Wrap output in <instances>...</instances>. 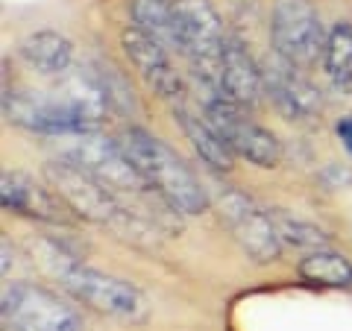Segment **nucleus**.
Listing matches in <instances>:
<instances>
[{
    "instance_id": "f257e3e1",
    "label": "nucleus",
    "mask_w": 352,
    "mask_h": 331,
    "mask_svg": "<svg viewBox=\"0 0 352 331\" xmlns=\"http://www.w3.org/2000/svg\"><path fill=\"white\" fill-rule=\"evenodd\" d=\"M32 252H36V261L62 284V290L74 302L118 319H144L147 302L135 284L76 261L56 240H38V244L32 240Z\"/></svg>"
},
{
    "instance_id": "f03ea898",
    "label": "nucleus",
    "mask_w": 352,
    "mask_h": 331,
    "mask_svg": "<svg viewBox=\"0 0 352 331\" xmlns=\"http://www.w3.org/2000/svg\"><path fill=\"white\" fill-rule=\"evenodd\" d=\"M120 147L126 150V156L144 176V182L159 200L168 203V208L179 214H203L212 205V196L197 179V173L185 164L176 150H170L162 138L150 135L141 126H129L120 132Z\"/></svg>"
},
{
    "instance_id": "7ed1b4c3",
    "label": "nucleus",
    "mask_w": 352,
    "mask_h": 331,
    "mask_svg": "<svg viewBox=\"0 0 352 331\" xmlns=\"http://www.w3.org/2000/svg\"><path fill=\"white\" fill-rule=\"evenodd\" d=\"M44 179L53 187V194L68 205V212L74 217L94 226H106L118 231L120 238L147 235V226L120 203V196L115 191H109L103 182H97L91 173H85L80 164L59 156L44 164Z\"/></svg>"
},
{
    "instance_id": "20e7f679",
    "label": "nucleus",
    "mask_w": 352,
    "mask_h": 331,
    "mask_svg": "<svg viewBox=\"0 0 352 331\" xmlns=\"http://www.w3.org/2000/svg\"><path fill=\"white\" fill-rule=\"evenodd\" d=\"M203 109H206V120L214 126V132L226 141V147L235 156L247 159L256 168H276L282 161V144L270 129H264L256 124L252 117H247V109L238 106L235 100L220 91V88L206 85V97H203Z\"/></svg>"
},
{
    "instance_id": "39448f33",
    "label": "nucleus",
    "mask_w": 352,
    "mask_h": 331,
    "mask_svg": "<svg viewBox=\"0 0 352 331\" xmlns=\"http://www.w3.org/2000/svg\"><path fill=\"white\" fill-rule=\"evenodd\" d=\"M3 331H82L80 311L32 282H6L0 296Z\"/></svg>"
},
{
    "instance_id": "423d86ee",
    "label": "nucleus",
    "mask_w": 352,
    "mask_h": 331,
    "mask_svg": "<svg viewBox=\"0 0 352 331\" xmlns=\"http://www.w3.org/2000/svg\"><path fill=\"white\" fill-rule=\"evenodd\" d=\"M173 18L179 53L188 56L191 68L206 85L220 88V53L226 32L212 0H173Z\"/></svg>"
},
{
    "instance_id": "0eeeda50",
    "label": "nucleus",
    "mask_w": 352,
    "mask_h": 331,
    "mask_svg": "<svg viewBox=\"0 0 352 331\" xmlns=\"http://www.w3.org/2000/svg\"><path fill=\"white\" fill-rule=\"evenodd\" d=\"M329 32L311 0H273L270 9V41L276 56L294 68H311L323 62Z\"/></svg>"
},
{
    "instance_id": "6e6552de",
    "label": "nucleus",
    "mask_w": 352,
    "mask_h": 331,
    "mask_svg": "<svg viewBox=\"0 0 352 331\" xmlns=\"http://www.w3.org/2000/svg\"><path fill=\"white\" fill-rule=\"evenodd\" d=\"M217 208L226 229L256 264H273L282 258V238L270 208L258 205L238 187H220Z\"/></svg>"
},
{
    "instance_id": "1a4fd4ad",
    "label": "nucleus",
    "mask_w": 352,
    "mask_h": 331,
    "mask_svg": "<svg viewBox=\"0 0 352 331\" xmlns=\"http://www.w3.org/2000/svg\"><path fill=\"white\" fill-rule=\"evenodd\" d=\"M74 144L62 150V159L80 164L85 173H91L97 182H103L109 191L118 196L124 194H144L150 191L144 176L120 147V141L106 138L100 132H85V135H71Z\"/></svg>"
},
{
    "instance_id": "9d476101",
    "label": "nucleus",
    "mask_w": 352,
    "mask_h": 331,
    "mask_svg": "<svg viewBox=\"0 0 352 331\" xmlns=\"http://www.w3.org/2000/svg\"><path fill=\"white\" fill-rule=\"evenodd\" d=\"M3 117L9 124L32 132V135H50V138H71L97 132L91 120H85L80 112L59 100V97H38L27 91H9L3 88Z\"/></svg>"
},
{
    "instance_id": "9b49d317",
    "label": "nucleus",
    "mask_w": 352,
    "mask_h": 331,
    "mask_svg": "<svg viewBox=\"0 0 352 331\" xmlns=\"http://www.w3.org/2000/svg\"><path fill=\"white\" fill-rule=\"evenodd\" d=\"M120 47H124L129 65L141 76V82L156 97L168 100L173 106L185 103V82L176 73L173 62L168 56V50L162 47L156 38H150L147 32H141L138 27H126L120 32Z\"/></svg>"
},
{
    "instance_id": "f8f14e48",
    "label": "nucleus",
    "mask_w": 352,
    "mask_h": 331,
    "mask_svg": "<svg viewBox=\"0 0 352 331\" xmlns=\"http://www.w3.org/2000/svg\"><path fill=\"white\" fill-rule=\"evenodd\" d=\"M0 203L3 212L18 214V217H30L38 223H50V226H65L71 223V212L47 185H38L30 173L21 170H3L0 176Z\"/></svg>"
},
{
    "instance_id": "ddd939ff",
    "label": "nucleus",
    "mask_w": 352,
    "mask_h": 331,
    "mask_svg": "<svg viewBox=\"0 0 352 331\" xmlns=\"http://www.w3.org/2000/svg\"><path fill=\"white\" fill-rule=\"evenodd\" d=\"M264 71V94L273 100V106L288 120H311L320 115V91L288 62H276Z\"/></svg>"
},
{
    "instance_id": "4468645a",
    "label": "nucleus",
    "mask_w": 352,
    "mask_h": 331,
    "mask_svg": "<svg viewBox=\"0 0 352 331\" xmlns=\"http://www.w3.org/2000/svg\"><path fill=\"white\" fill-rule=\"evenodd\" d=\"M220 91L244 109H252L264 97V71L235 36H226L220 53Z\"/></svg>"
},
{
    "instance_id": "2eb2a0df",
    "label": "nucleus",
    "mask_w": 352,
    "mask_h": 331,
    "mask_svg": "<svg viewBox=\"0 0 352 331\" xmlns=\"http://www.w3.org/2000/svg\"><path fill=\"white\" fill-rule=\"evenodd\" d=\"M21 59L41 76H65L74 65V44L56 30H38L18 44Z\"/></svg>"
},
{
    "instance_id": "dca6fc26",
    "label": "nucleus",
    "mask_w": 352,
    "mask_h": 331,
    "mask_svg": "<svg viewBox=\"0 0 352 331\" xmlns=\"http://www.w3.org/2000/svg\"><path fill=\"white\" fill-rule=\"evenodd\" d=\"M173 115H176V120H179V126H182V132H185V138H188V141H191V147L197 150V156H200V159L208 164V168H212V170H223V173L232 170L235 152L226 147V141L217 135L214 126L208 124L206 117L194 115L185 103L173 106Z\"/></svg>"
},
{
    "instance_id": "f3484780",
    "label": "nucleus",
    "mask_w": 352,
    "mask_h": 331,
    "mask_svg": "<svg viewBox=\"0 0 352 331\" xmlns=\"http://www.w3.org/2000/svg\"><path fill=\"white\" fill-rule=\"evenodd\" d=\"M129 15H132V27H138L150 38H156L164 50H179L173 0H132Z\"/></svg>"
},
{
    "instance_id": "a211bd4d",
    "label": "nucleus",
    "mask_w": 352,
    "mask_h": 331,
    "mask_svg": "<svg viewBox=\"0 0 352 331\" xmlns=\"http://www.w3.org/2000/svg\"><path fill=\"white\" fill-rule=\"evenodd\" d=\"M300 279L320 288H349L352 284V264L340 252L332 249H314L296 264Z\"/></svg>"
},
{
    "instance_id": "6ab92c4d",
    "label": "nucleus",
    "mask_w": 352,
    "mask_h": 331,
    "mask_svg": "<svg viewBox=\"0 0 352 331\" xmlns=\"http://www.w3.org/2000/svg\"><path fill=\"white\" fill-rule=\"evenodd\" d=\"M323 68L329 73V80L335 82V88L352 97V27L349 24H335L329 30Z\"/></svg>"
},
{
    "instance_id": "aec40b11",
    "label": "nucleus",
    "mask_w": 352,
    "mask_h": 331,
    "mask_svg": "<svg viewBox=\"0 0 352 331\" xmlns=\"http://www.w3.org/2000/svg\"><path fill=\"white\" fill-rule=\"evenodd\" d=\"M270 214H273V223L279 229L282 244H294V247H302V249H311V252L326 247V235L314 223H305V220L282 214V212H270Z\"/></svg>"
},
{
    "instance_id": "412c9836",
    "label": "nucleus",
    "mask_w": 352,
    "mask_h": 331,
    "mask_svg": "<svg viewBox=\"0 0 352 331\" xmlns=\"http://www.w3.org/2000/svg\"><path fill=\"white\" fill-rule=\"evenodd\" d=\"M335 132H338V138L344 141V147L352 152V115H346V117H340L338 124H335Z\"/></svg>"
},
{
    "instance_id": "4be33fe9",
    "label": "nucleus",
    "mask_w": 352,
    "mask_h": 331,
    "mask_svg": "<svg viewBox=\"0 0 352 331\" xmlns=\"http://www.w3.org/2000/svg\"><path fill=\"white\" fill-rule=\"evenodd\" d=\"M0 247H3V275L9 273V264H12V258H9V238L3 235L0 238Z\"/></svg>"
}]
</instances>
